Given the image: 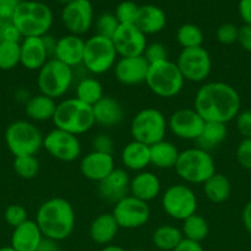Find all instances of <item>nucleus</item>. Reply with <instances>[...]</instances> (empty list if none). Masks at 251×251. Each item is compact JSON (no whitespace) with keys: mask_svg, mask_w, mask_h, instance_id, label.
Here are the masks:
<instances>
[{"mask_svg":"<svg viewBox=\"0 0 251 251\" xmlns=\"http://www.w3.org/2000/svg\"><path fill=\"white\" fill-rule=\"evenodd\" d=\"M43 238L36 221L27 220L21 226L14 228L11 247L16 251H36Z\"/></svg>","mask_w":251,"mask_h":251,"instance_id":"obj_23","label":"nucleus"},{"mask_svg":"<svg viewBox=\"0 0 251 251\" xmlns=\"http://www.w3.org/2000/svg\"><path fill=\"white\" fill-rule=\"evenodd\" d=\"M62 22L70 34L83 36L94 24V7L90 0H74L64 5Z\"/></svg>","mask_w":251,"mask_h":251,"instance_id":"obj_15","label":"nucleus"},{"mask_svg":"<svg viewBox=\"0 0 251 251\" xmlns=\"http://www.w3.org/2000/svg\"><path fill=\"white\" fill-rule=\"evenodd\" d=\"M241 100L233 86L220 81L207 82L194 96L193 109L204 122L226 123L235 119L240 113Z\"/></svg>","mask_w":251,"mask_h":251,"instance_id":"obj_1","label":"nucleus"},{"mask_svg":"<svg viewBox=\"0 0 251 251\" xmlns=\"http://www.w3.org/2000/svg\"><path fill=\"white\" fill-rule=\"evenodd\" d=\"M116 168L112 154L91 151L81 158L80 172L86 179L100 183Z\"/></svg>","mask_w":251,"mask_h":251,"instance_id":"obj_20","label":"nucleus"},{"mask_svg":"<svg viewBox=\"0 0 251 251\" xmlns=\"http://www.w3.org/2000/svg\"><path fill=\"white\" fill-rule=\"evenodd\" d=\"M58 242H54V240L52 239H47V238H43V240L41 242V244H39L38 249L36 251H59V248H58V244H57Z\"/></svg>","mask_w":251,"mask_h":251,"instance_id":"obj_53","label":"nucleus"},{"mask_svg":"<svg viewBox=\"0 0 251 251\" xmlns=\"http://www.w3.org/2000/svg\"><path fill=\"white\" fill-rule=\"evenodd\" d=\"M84 46H85V41L80 36L70 33L65 34L57 39L53 58L70 68L80 65L83 64Z\"/></svg>","mask_w":251,"mask_h":251,"instance_id":"obj_22","label":"nucleus"},{"mask_svg":"<svg viewBox=\"0 0 251 251\" xmlns=\"http://www.w3.org/2000/svg\"><path fill=\"white\" fill-rule=\"evenodd\" d=\"M117 56L112 39L95 34L85 41L83 65L94 75H101L112 69Z\"/></svg>","mask_w":251,"mask_h":251,"instance_id":"obj_10","label":"nucleus"},{"mask_svg":"<svg viewBox=\"0 0 251 251\" xmlns=\"http://www.w3.org/2000/svg\"><path fill=\"white\" fill-rule=\"evenodd\" d=\"M138 10H139V5L130 0H126V1L120 2L116 7L115 16L117 17L120 25H134Z\"/></svg>","mask_w":251,"mask_h":251,"instance_id":"obj_40","label":"nucleus"},{"mask_svg":"<svg viewBox=\"0 0 251 251\" xmlns=\"http://www.w3.org/2000/svg\"><path fill=\"white\" fill-rule=\"evenodd\" d=\"M112 43L121 58L143 55L147 48V36L135 25H120Z\"/></svg>","mask_w":251,"mask_h":251,"instance_id":"obj_17","label":"nucleus"},{"mask_svg":"<svg viewBox=\"0 0 251 251\" xmlns=\"http://www.w3.org/2000/svg\"><path fill=\"white\" fill-rule=\"evenodd\" d=\"M75 97L78 100L93 107L103 97V88L97 78L85 77L79 81L75 88Z\"/></svg>","mask_w":251,"mask_h":251,"instance_id":"obj_35","label":"nucleus"},{"mask_svg":"<svg viewBox=\"0 0 251 251\" xmlns=\"http://www.w3.org/2000/svg\"><path fill=\"white\" fill-rule=\"evenodd\" d=\"M160 190H161V183L152 172H139L130 179L129 194L144 202H149L157 199Z\"/></svg>","mask_w":251,"mask_h":251,"instance_id":"obj_24","label":"nucleus"},{"mask_svg":"<svg viewBox=\"0 0 251 251\" xmlns=\"http://www.w3.org/2000/svg\"><path fill=\"white\" fill-rule=\"evenodd\" d=\"M243 223L245 229L251 234V201H249L243 210Z\"/></svg>","mask_w":251,"mask_h":251,"instance_id":"obj_52","label":"nucleus"},{"mask_svg":"<svg viewBox=\"0 0 251 251\" xmlns=\"http://www.w3.org/2000/svg\"><path fill=\"white\" fill-rule=\"evenodd\" d=\"M53 1L61 2V4H63V5H66V4H69V2L74 1V0H53Z\"/></svg>","mask_w":251,"mask_h":251,"instance_id":"obj_57","label":"nucleus"},{"mask_svg":"<svg viewBox=\"0 0 251 251\" xmlns=\"http://www.w3.org/2000/svg\"><path fill=\"white\" fill-rule=\"evenodd\" d=\"M153 244L161 251H174L184 239L181 229L175 226L162 225L153 233Z\"/></svg>","mask_w":251,"mask_h":251,"instance_id":"obj_33","label":"nucleus"},{"mask_svg":"<svg viewBox=\"0 0 251 251\" xmlns=\"http://www.w3.org/2000/svg\"><path fill=\"white\" fill-rule=\"evenodd\" d=\"M175 171L186 183L203 184L216 173V162L208 151L193 147L180 152Z\"/></svg>","mask_w":251,"mask_h":251,"instance_id":"obj_5","label":"nucleus"},{"mask_svg":"<svg viewBox=\"0 0 251 251\" xmlns=\"http://www.w3.org/2000/svg\"><path fill=\"white\" fill-rule=\"evenodd\" d=\"M101 251H126L123 248L121 247H117V245H105V248H103Z\"/></svg>","mask_w":251,"mask_h":251,"instance_id":"obj_55","label":"nucleus"},{"mask_svg":"<svg viewBox=\"0 0 251 251\" xmlns=\"http://www.w3.org/2000/svg\"><path fill=\"white\" fill-rule=\"evenodd\" d=\"M238 43L240 44L244 50L251 53V26L244 25V26L239 27Z\"/></svg>","mask_w":251,"mask_h":251,"instance_id":"obj_48","label":"nucleus"},{"mask_svg":"<svg viewBox=\"0 0 251 251\" xmlns=\"http://www.w3.org/2000/svg\"><path fill=\"white\" fill-rule=\"evenodd\" d=\"M52 122L57 129L70 132L75 136L90 131L95 125L93 107L76 97L66 98L58 103Z\"/></svg>","mask_w":251,"mask_h":251,"instance_id":"obj_4","label":"nucleus"},{"mask_svg":"<svg viewBox=\"0 0 251 251\" xmlns=\"http://www.w3.org/2000/svg\"><path fill=\"white\" fill-rule=\"evenodd\" d=\"M236 161L244 169L251 171V139H243L236 149Z\"/></svg>","mask_w":251,"mask_h":251,"instance_id":"obj_44","label":"nucleus"},{"mask_svg":"<svg viewBox=\"0 0 251 251\" xmlns=\"http://www.w3.org/2000/svg\"><path fill=\"white\" fill-rule=\"evenodd\" d=\"M166 131V118L155 108L149 107L139 110L130 123V135L133 140L148 146L165 140Z\"/></svg>","mask_w":251,"mask_h":251,"instance_id":"obj_8","label":"nucleus"},{"mask_svg":"<svg viewBox=\"0 0 251 251\" xmlns=\"http://www.w3.org/2000/svg\"><path fill=\"white\" fill-rule=\"evenodd\" d=\"M112 216L120 228L135 229L147 225L150 218V208L148 202L127 195L115 203Z\"/></svg>","mask_w":251,"mask_h":251,"instance_id":"obj_13","label":"nucleus"},{"mask_svg":"<svg viewBox=\"0 0 251 251\" xmlns=\"http://www.w3.org/2000/svg\"><path fill=\"white\" fill-rule=\"evenodd\" d=\"M238 34H239V27H236L233 24H223L218 27L216 32L217 41L220 44H233L238 42Z\"/></svg>","mask_w":251,"mask_h":251,"instance_id":"obj_42","label":"nucleus"},{"mask_svg":"<svg viewBox=\"0 0 251 251\" xmlns=\"http://www.w3.org/2000/svg\"><path fill=\"white\" fill-rule=\"evenodd\" d=\"M145 83L157 97L172 98L182 91L185 78L180 73L176 63L166 59L149 64Z\"/></svg>","mask_w":251,"mask_h":251,"instance_id":"obj_6","label":"nucleus"},{"mask_svg":"<svg viewBox=\"0 0 251 251\" xmlns=\"http://www.w3.org/2000/svg\"><path fill=\"white\" fill-rule=\"evenodd\" d=\"M181 232L185 239L201 243L203 242L209 234L208 222H207L206 218L202 217L201 215L194 213V215L189 216L186 220L182 221Z\"/></svg>","mask_w":251,"mask_h":251,"instance_id":"obj_34","label":"nucleus"},{"mask_svg":"<svg viewBox=\"0 0 251 251\" xmlns=\"http://www.w3.org/2000/svg\"><path fill=\"white\" fill-rule=\"evenodd\" d=\"M118 27H120V22L115 14H111V12H105V14L100 15L95 22L96 34L110 39H112Z\"/></svg>","mask_w":251,"mask_h":251,"instance_id":"obj_39","label":"nucleus"},{"mask_svg":"<svg viewBox=\"0 0 251 251\" xmlns=\"http://www.w3.org/2000/svg\"><path fill=\"white\" fill-rule=\"evenodd\" d=\"M113 70H115L116 78L122 85H140L147 80L149 63L143 55L120 58L116 61Z\"/></svg>","mask_w":251,"mask_h":251,"instance_id":"obj_18","label":"nucleus"},{"mask_svg":"<svg viewBox=\"0 0 251 251\" xmlns=\"http://www.w3.org/2000/svg\"><path fill=\"white\" fill-rule=\"evenodd\" d=\"M0 251H16L14 248L10 245V247H4V248H0Z\"/></svg>","mask_w":251,"mask_h":251,"instance_id":"obj_56","label":"nucleus"},{"mask_svg":"<svg viewBox=\"0 0 251 251\" xmlns=\"http://www.w3.org/2000/svg\"><path fill=\"white\" fill-rule=\"evenodd\" d=\"M236 129L244 139H251V110H244L236 115Z\"/></svg>","mask_w":251,"mask_h":251,"instance_id":"obj_45","label":"nucleus"},{"mask_svg":"<svg viewBox=\"0 0 251 251\" xmlns=\"http://www.w3.org/2000/svg\"><path fill=\"white\" fill-rule=\"evenodd\" d=\"M204 122L201 115L191 108L177 109L170 115L167 120V129L181 140H194L196 141L203 130Z\"/></svg>","mask_w":251,"mask_h":251,"instance_id":"obj_16","label":"nucleus"},{"mask_svg":"<svg viewBox=\"0 0 251 251\" xmlns=\"http://www.w3.org/2000/svg\"><path fill=\"white\" fill-rule=\"evenodd\" d=\"M161 206L169 217L185 221L187 217L197 213L198 201L196 194L189 186L175 184L169 186L162 194Z\"/></svg>","mask_w":251,"mask_h":251,"instance_id":"obj_11","label":"nucleus"},{"mask_svg":"<svg viewBox=\"0 0 251 251\" xmlns=\"http://www.w3.org/2000/svg\"><path fill=\"white\" fill-rule=\"evenodd\" d=\"M57 109L56 100L42 93L32 96L25 104V112L30 119L34 122H48L54 117Z\"/></svg>","mask_w":251,"mask_h":251,"instance_id":"obj_29","label":"nucleus"},{"mask_svg":"<svg viewBox=\"0 0 251 251\" xmlns=\"http://www.w3.org/2000/svg\"><path fill=\"white\" fill-rule=\"evenodd\" d=\"M20 64V43L0 42V70H12Z\"/></svg>","mask_w":251,"mask_h":251,"instance_id":"obj_37","label":"nucleus"},{"mask_svg":"<svg viewBox=\"0 0 251 251\" xmlns=\"http://www.w3.org/2000/svg\"><path fill=\"white\" fill-rule=\"evenodd\" d=\"M150 147V164L159 169H171L176 166L180 151L172 142L162 140Z\"/></svg>","mask_w":251,"mask_h":251,"instance_id":"obj_30","label":"nucleus"},{"mask_svg":"<svg viewBox=\"0 0 251 251\" xmlns=\"http://www.w3.org/2000/svg\"><path fill=\"white\" fill-rule=\"evenodd\" d=\"M5 142L14 157L36 156L43 147V135L32 123L16 120L6 127Z\"/></svg>","mask_w":251,"mask_h":251,"instance_id":"obj_7","label":"nucleus"},{"mask_svg":"<svg viewBox=\"0 0 251 251\" xmlns=\"http://www.w3.org/2000/svg\"><path fill=\"white\" fill-rule=\"evenodd\" d=\"M176 39L182 49L196 48V47H202L204 36L202 29L197 25L184 24L177 29Z\"/></svg>","mask_w":251,"mask_h":251,"instance_id":"obj_36","label":"nucleus"},{"mask_svg":"<svg viewBox=\"0 0 251 251\" xmlns=\"http://www.w3.org/2000/svg\"><path fill=\"white\" fill-rule=\"evenodd\" d=\"M73 68L51 58L38 70L37 86L39 93L57 100L63 97L73 83Z\"/></svg>","mask_w":251,"mask_h":251,"instance_id":"obj_9","label":"nucleus"},{"mask_svg":"<svg viewBox=\"0 0 251 251\" xmlns=\"http://www.w3.org/2000/svg\"><path fill=\"white\" fill-rule=\"evenodd\" d=\"M118 227L112 213H101L91 222L89 234L91 240L98 245H108L117 235Z\"/></svg>","mask_w":251,"mask_h":251,"instance_id":"obj_28","label":"nucleus"},{"mask_svg":"<svg viewBox=\"0 0 251 251\" xmlns=\"http://www.w3.org/2000/svg\"><path fill=\"white\" fill-rule=\"evenodd\" d=\"M130 178L127 171L122 168H115L97 185L100 198L108 203H117L127 195H129Z\"/></svg>","mask_w":251,"mask_h":251,"instance_id":"obj_19","label":"nucleus"},{"mask_svg":"<svg viewBox=\"0 0 251 251\" xmlns=\"http://www.w3.org/2000/svg\"><path fill=\"white\" fill-rule=\"evenodd\" d=\"M134 251H143V250H134Z\"/></svg>","mask_w":251,"mask_h":251,"instance_id":"obj_58","label":"nucleus"},{"mask_svg":"<svg viewBox=\"0 0 251 251\" xmlns=\"http://www.w3.org/2000/svg\"><path fill=\"white\" fill-rule=\"evenodd\" d=\"M174 251H204L203 247L201 245V243L192 242L188 239H182L181 243L175 248Z\"/></svg>","mask_w":251,"mask_h":251,"instance_id":"obj_50","label":"nucleus"},{"mask_svg":"<svg viewBox=\"0 0 251 251\" xmlns=\"http://www.w3.org/2000/svg\"><path fill=\"white\" fill-rule=\"evenodd\" d=\"M12 167L20 178L33 179L39 172V161L36 156L15 157Z\"/></svg>","mask_w":251,"mask_h":251,"instance_id":"obj_38","label":"nucleus"},{"mask_svg":"<svg viewBox=\"0 0 251 251\" xmlns=\"http://www.w3.org/2000/svg\"><path fill=\"white\" fill-rule=\"evenodd\" d=\"M43 149L53 158L62 162L75 161L81 153V145L78 136L57 127L43 136Z\"/></svg>","mask_w":251,"mask_h":251,"instance_id":"obj_14","label":"nucleus"},{"mask_svg":"<svg viewBox=\"0 0 251 251\" xmlns=\"http://www.w3.org/2000/svg\"><path fill=\"white\" fill-rule=\"evenodd\" d=\"M203 193L213 203H223L230 198L231 184L225 176L214 173L203 183Z\"/></svg>","mask_w":251,"mask_h":251,"instance_id":"obj_31","label":"nucleus"},{"mask_svg":"<svg viewBox=\"0 0 251 251\" xmlns=\"http://www.w3.org/2000/svg\"><path fill=\"white\" fill-rule=\"evenodd\" d=\"M226 135H228L226 124L206 122L203 130H202L201 135L196 140V142L199 149L209 152L218 147L226 139Z\"/></svg>","mask_w":251,"mask_h":251,"instance_id":"obj_32","label":"nucleus"},{"mask_svg":"<svg viewBox=\"0 0 251 251\" xmlns=\"http://www.w3.org/2000/svg\"><path fill=\"white\" fill-rule=\"evenodd\" d=\"M14 10L5 9V7H0V28L12 25L14 21Z\"/></svg>","mask_w":251,"mask_h":251,"instance_id":"obj_51","label":"nucleus"},{"mask_svg":"<svg viewBox=\"0 0 251 251\" xmlns=\"http://www.w3.org/2000/svg\"><path fill=\"white\" fill-rule=\"evenodd\" d=\"M95 124L103 127H113L121 124L125 117L122 105L115 98L103 96L96 104L93 105Z\"/></svg>","mask_w":251,"mask_h":251,"instance_id":"obj_25","label":"nucleus"},{"mask_svg":"<svg viewBox=\"0 0 251 251\" xmlns=\"http://www.w3.org/2000/svg\"><path fill=\"white\" fill-rule=\"evenodd\" d=\"M176 65L185 81L203 82L212 71V58L203 47L182 49Z\"/></svg>","mask_w":251,"mask_h":251,"instance_id":"obj_12","label":"nucleus"},{"mask_svg":"<svg viewBox=\"0 0 251 251\" xmlns=\"http://www.w3.org/2000/svg\"><path fill=\"white\" fill-rule=\"evenodd\" d=\"M238 11L244 24L251 26V0H240L238 5Z\"/></svg>","mask_w":251,"mask_h":251,"instance_id":"obj_49","label":"nucleus"},{"mask_svg":"<svg viewBox=\"0 0 251 251\" xmlns=\"http://www.w3.org/2000/svg\"><path fill=\"white\" fill-rule=\"evenodd\" d=\"M21 36L43 37L53 25V12L47 4L34 0H22L15 9L14 21Z\"/></svg>","mask_w":251,"mask_h":251,"instance_id":"obj_3","label":"nucleus"},{"mask_svg":"<svg viewBox=\"0 0 251 251\" xmlns=\"http://www.w3.org/2000/svg\"><path fill=\"white\" fill-rule=\"evenodd\" d=\"M36 223L44 238L61 242L66 239L75 228V211L65 199H49L37 210Z\"/></svg>","mask_w":251,"mask_h":251,"instance_id":"obj_2","label":"nucleus"},{"mask_svg":"<svg viewBox=\"0 0 251 251\" xmlns=\"http://www.w3.org/2000/svg\"><path fill=\"white\" fill-rule=\"evenodd\" d=\"M121 161L126 169L138 173L145 171L150 164V147L133 140L123 147Z\"/></svg>","mask_w":251,"mask_h":251,"instance_id":"obj_27","label":"nucleus"},{"mask_svg":"<svg viewBox=\"0 0 251 251\" xmlns=\"http://www.w3.org/2000/svg\"><path fill=\"white\" fill-rule=\"evenodd\" d=\"M143 56L147 59L149 64L157 63V61L166 60L167 59V49L164 44L161 43H152L148 44L145 48Z\"/></svg>","mask_w":251,"mask_h":251,"instance_id":"obj_43","label":"nucleus"},{"mask_svg":"<svg viewBox=\"0 0 251 251\" xmlns=\"http://www.w3.org/2000/svg\"><path fill=\"white\" fill-rule=\"evenodd\" d=\"M22 0H0V7H5V9L14 10L20 5Z\"/></svg>","mask_w":251,"mask_h":251,"instance_id":"obj_54","label":"nucleus"},{"mask_svg":"<svg viewBox=\"0 0 251 251\" xmlns=\"http://www.w3.org/2000/svg\"><path fill=\"white\" fill-rule=\"evenodd\" d=\"M51 59L43 37H25L20 43V64L27 70H39Z\"/></svg>","mask_w":251,"mask_h":251,"instance_id":"obj_21","label":"nucleus"},{"mask_svg":"<svg viewBox=\"0 0 251 251\" xmlns=\"http://www.w3.org/2000/svg\"><path fill=\"white\" fill-rule=\"evenodd\" d=\"M93 151L102 152V153L112 154L113 151V141L107 135H98L93 140Z\"/></svg>","mask_w":251,"mask_h":251,"instance_id":"obj_46","label":"nucleus"},{"mask_svg":"<svg viewBox=\"0 0 251 251\" xmlns=\"http://www.w3.org/2000/svg\"><path fill=\"white\" fill-rule=\"evenodd\" d=\"M166 14L155 5L147 4L139 6L134 25L147 36L161 32L166 26Z\"/></svg>","mask_w":251,"mask_h":251,"instance_id":"obj_26","label":"nucleus"},{"mask_svg":"<svg viewBox=\"0 0 251 251\" xmlns=\"http://www.w3.org/2000/svg\"><path fill=\"white\" fill-rule=\"evenodd\" d=\"M4 218L5 222L12 228L19 227V226H21L22 223H25L29 220L26 208L21 205H17V203L7 206L4 212Z\"/></svg>","mask_w":251,"mask_h":251,"instance_id":"obj_41","label":"nucleus"},{"mask_svg":"<svg viewBox=\"0 0 251 251\" xmlns=\"http://www.w3.org/2000/svg\"><path fill=\"white\" fill-rule=\"evenodd\" d=\"M21 33H20L19 29L16 28L14 24L9 25V26L4 27V28H0V42H17L20 43V39H21Z\"/></svg>","mask_w":251,"mask_h":251,"instance_id":"obj_47","label":"nucleus"}]
</instances>
